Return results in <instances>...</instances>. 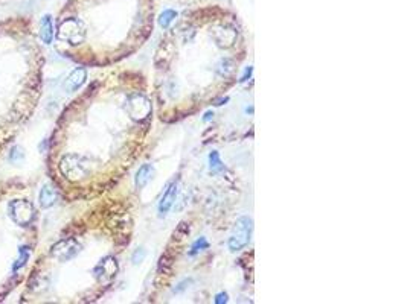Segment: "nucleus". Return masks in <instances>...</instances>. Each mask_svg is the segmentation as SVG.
Here are the masks:
<instances>
[{
  "instance_id": "obj_1",
  "label": "nucleus",
  "mask_w": 407,
  "mask_h": 304,
  "mask_svg": "<svg viewBox=\"0 0 407 304\" xmlns=\"http://www.w3.org/2000/svg\"><path fill=\"white\" fill-rule=\"evenodd\" d=\"M253 231V221L249 216H243L235 222L234 231L228 240V246L232 252H237L240 249H243L249 242H250V236Z\"/></svg>"
},
{
  "instance_id": "obj_2",
  "label": "nucleus",
  "mask_w": 407,
  "mask_h": 304,
  "mask_svg": "<svg viewBox=\"0 0 407 304\" xmlns=\"http://www.w3.org/2000/svg\"><path fill=\"white\" fill-rule=\"evenodd\" d=\"M125 110L136 122H145L151 116V102L142 93L130 95L125 101Z\"/></svg>"
},
{
  "instance_id": "obj_3",
  "label": "nucleus",
  "mask_w": 407,
  "mask_h": 304,
  "mask_svg": "<svg viewBox=\"0 0 407 304\" xmlns=\"http://www.w3.org/2000/svg\"><path fill=\"white\" fill-rule=\"evenodd\" d=\"M8 211H10V218L20 227H26L29 225L34 218H35V210L34 205L26 201V199H16L11 201L8 204Z\"/></svg>"
},
{
  "instance_id": "obj_4",
  "label": "nucleus",
  "mask_w": 407,
  "mask_h": 304,
  "mask_svg": "<svg viewBox=\"0 0 407 304\" xmlns=\"http://www.w3.org/2000/svg\"><path fill=\"white\" fill-rule=\"evenodd\" d=\"M86 37V29L84 25L78 20V19H66L64 22H61L60 25V32H58V38L63 41H67L70 45H80Z\"/></svg>"
},
{
  "instance_id": "obj_5",
  "label": "nucleus",
  "mask_w": 407,
  "mask_h": 304,
  "mask_svg": "<svg viewBox=\"0 0 407 304\" xmlns=\"http://www.w3.org/2000/svg\"><path fill=\"white\" fill-rule=\"evenodd\" d=\"M60 169H61L63 175L72 181L81 180L87 173L86 163L83 161V158L80 155H66L60 163Z\"/></svg>"
},
{
  "instance_id": "obj_6",
  "label": "nucleus",
  "mask_w": 407,
  "mask_h": 304,
  "mask_svg": "<svg viewBox=\"0 0 407 304\" xmlns=\"http://www.w3.org/2000/svg\"><path fill=\"white\" fill-rule=\"evenodd\" d=\"M83 246L78 240L75 239H63L58 243H55L52 246L51 254L58 258L60 262H69L72 258H75L80 252H81Z\"/></svg>"
},
{
  "instance_id": "obj_7",
  "label": "nucleus",
  "mask_w": 407,
  "mask_h": 304,
  "mask_svg": "<svg viewBox=\"0 0 407 304\" xmlns=\"http://www.w3.org/2000/svg\"><path fill=\"white\" fill-rule=\"evenodd\" d=\"M118 271H119V265H118L116 258L112 255H107L95 266L93 275L99 283L107 284V283H112L115 280V277L118 275Z\"/></svg>"
},
{
  "instance_id": "obj_8",
  "label": "nucleus",
  "mask_w": 407,
  "mask_h": 304,
  "mask_svg": "<svg viewBox=\"0 0 407 304\" xmlns=\"http://www.w3.org/2000/svg\"><path fill=\"white\" fill-rule=\"evenodd\" d=\"M177 193H178V183L177 181H172L166 186L160 201H159V216L160 218H165L168 214V211L172 208L175 199H177Z\"/></svg>"
},
{
  "instance_id": "obj_9",
  "label": "nucleus",
  "mask_w": 407,
  "mask_h": 304,
  "mask_svg": "<svg viewBox=\"0 0 407 304\" xmlns=\"http://www.w3.org/2000/svg\"><path fill=\"white\" fill-rule=\"evenodd\" d=\"M86 79H87V70L84 67H77L66 78V81H64V90L67 93H73V92H77L78 89H81L84 85Z\"/></svg>"
},
{
  "instance_id": "obj_10",
  "label": "nucleus",
  "mask_w": 407,
  "mask_h": 304,
  "mask_svg": "<svg viewBox=\"0 0 407 304\" xmlns=\"http://www.w3.org/2000/svg\"><path fill=\"white\" fill-rule=\"evenodd\" d=\"M58 190L52 186V184H45L40 190V195H39V202L43 208H49L52 207L54 204H57L58 201Z\"/></svg>"
},
{
  "instance_id": "obj_11",
  "label": "nucleus",
  "mask_w": 407,
  "mask_h": 304,
  "mask_svg": "<svg viewBox=\"0 0 407 304\" xmlns=\"http://www.w3.org/2000/svg\"><path fill=\"white\" fill-rule=\"evenodd\" d=\"M214 40L220 48H231L237 40V31L231 28H218L214 31Z\"/></svg>"
},
{
  "instance_id": "obj_12",
  "label": "nucleus",
  "mask_w": 407,
  "mask_h": 304,
  "mask_svg": "<svg viewBox=\"0 0 407 304\" xmlns=\"http://www.w3.org/2000/svg\"><path fill=\"white\" fill-rule=\"evenodd\" d=\"M40 38L45 45H51L54 38V25L51 16H43L40 20Z\"/></svg>"
},
{
  "instance_id": "obj_13",
  "label": "nucleus",
  "mask_w": 407,
  "mask_h": 304,
  "mask_svg": "<svg viewBox=\"0 0 407 304\" xmlns=\"http://www.w3.org/2000/svg\"><path fill=\"white\" fill-rule=\"evenodd\" d=\"M153 173H154V167H153V164H142L140 167H139V170L136 172V177H134V183H136V187L137 189H143L146 184H148V181L151 180V177H153Z\"/></svg>"
},
{
  "instance_id": "obj_14",
  "label": "nucleus",
  "mask_w": 407,
  "mask_h": 304,
  "mask_svg": "<svg viewBox=\"0 0 407 304\" xmlns=\"http://www.w3.org/2000/svg\"><path fill=\"white\" fill-rule=\"evenodd\" d=\"M29 255H31V248L29 246H20L19 248V257L13 265V272H17L20 268H23L28 263Z\"/></svg>"
},
{
  "instance_id": "obj_15",
  "label": "nucleus",
  "mask_w": 407,
  "mask_h": 304,
  "mask_svg": "<svg viewBox=\"0 0 407 304\" xmlns=\"http://www.w3.org/2000/svg\"><path fill=\"white\" fill-rule=\"evenodd\" d=\"M209 170L212 173H220V172L225 170V164H223V161L220 158L218 151H212L209 154Z\"/></svg>"
},
{
  "instance_id": "obj_16",
  "label": "nucleus",
  "mask_w": 407,
  "mask_h": 304,
  "mask_svg": "<svg viewBox=\"0 0 407 304\" xmlns=\"http://www.w3.org/2000/svg\"><path fill=\"white\" fill-rule=\"evenodd\" d=\"M175 17H177V13L174 11V10H165L160 16H159V26L160 28H163V29H166V28H169V25L175 20Z\"/></svg>"
},
{
  "instance_id": "obj_17",
  "label": "nucleus",
  "mask_w": 407,
  "mask_h": 304,
  "mask_svg": "<svg viewBox=\"0 0 407 304\" xmlns=\"http://www.w3.org/2000/svg\"><path fill=\"white\" fill-rule=\"evenodd\" d=\"M208 248H209V242L206 240V237H200V239H197V240L192 243L191 251H189V255H197L198 252L205 251V249H208Z\"/></svg>"
},
{
  "instance_id": "obj_18",
  "label": "nucleus",
  "mask_w": 407,
  "mask_h": 304,
  "mask_svg": "<svg viewBox=\"0 0 407 304\" xmlns=\"http://www.w3.org/2000/svg\"><path fill=\"white\" fill-rule=\"evenodd\" d=\"M234 70V66L229 60H221L220 64L217 66V73L221 76H229Z\"/></svg>"
},
{
  "instance_id": "obj_19",
  "label": "nucleus",
  "mask_w": 407,
  "mask_h": 304,
  "mask_svg": "<svg viewBox=\"0 0 407 304\" xmlns=\"http://www.w3.org/2000/svg\"><path fill=\"white\" fill-rule=\"evenodd\" d=\"M145 257H146V249L145 248H137L131 255V262H133L134 266H137L145 260Z\"/></svg>"
},
{
  "instance_id": "obj_20",
  "label": "nucleus",
  "mask_w": 407,
  "mask_h": 304,
  "mask_svg": "<svg viewBox=\"0 0 407 304\" xmlns=\"http://www.w3.org/2000/svg\"><path fill=\"white\" fill-rule=\"evenodd\" d=\"M23 158H25V152H23V149H22L20 146H14V148L11 149L10 160H11L13 163H20Z\"/></svg>"
},
{
  "instance_id": "obj_21",
  "label": "nucleus",
  "mask_w": 407,
  "mask_h": 304,
  "mask_svg": "<svg viewBox=\"0 0 407 304\" xmlns=\"http://www.w3.org/2000/svg\"><path fill=\"white\" fill-rule=\"evenodd\" d=\"M252 72H253V67H252V66H247V67L244 69V75L241 76L240 82H246V81L252 76Z\"/></svg>"
},
{
  "instance_id": "obj_22",
  "label": "nucleus",
  "mask_w": 407,
  "mask_h": 304,
  "mask_svg": "<svg viewBox=\"0 0 407 304\" xmlns=\"http://www.w3.org/2000/svg\"><path fill=\"white\" fill-rule=\"evenodd\" d=\"M225 302H228V293H226V292H220V293H217V296H215V304H225Z\"/></svg>"
},
{
  "instance_id": "obj_23",
  "label": "nucleus",
  "mask_w": 407,
  "mask_h": 304,
  "mask_svg": "<svg viewBox=\"0 0 407 304\" xmlns=\"http://www.w3.org/2000/svg\"><path fill=\"white\" fill-rule=\"evenodd\" d=\"M188 283H191V280H184V281H181V283H180L177 287H174V290H172V292H174V293H180V292H183V290L188 287V286H186Z\"/></svg>"
},
{
  "instance_id": "obj_24",
  "label": "nucleus",
  "mask_w": 407,
  "mask_h": 304,
  "mask_svg": "<svg viewBox=\"0 0 407 304\" xmlns=\"http://www.w3.org/2000/svg\"><path fill=\"white\" fill-rule=\"evenodd\" d=\"M212 119H214V113L212 111H206L205 116H203V122H209Z\"/></svg>"
}]
</instances>
